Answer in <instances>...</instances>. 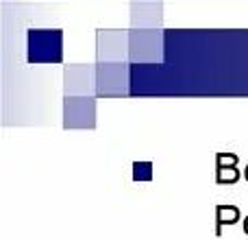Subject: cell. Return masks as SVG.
Segmentation results:
<instances>
[{"instance_id": "obj_1", "label": "cell", "mask_w": 248, "mask_h": 240, "mask_svg": "<svg viewBox=\"0 0 248 240\" xmlns=\"http://www.w3.org/2000/svg\"><path fill=\"white\" fill-rule=\"evenodd\" d=\"M240 221V207L237 206H216V236H222L224 225H235Z\"/></svg>"}, {"instance_id": "obj_2", "label": "cell", "mask_w": 248, "mask_h": 240, "mask_svg": "<svg viewBox=\"0 0 248 240\" xmlns=\"http://www.w3.org/2000/svg\"><path fill=\"white\" fill-rule=\"evenodd\" d=\"M237 179H240V171H237V166H227L224 162H218V168H216V181H218L220 186L235 184Z\"/></svg>"}, {"instance_id": "obj_3", "label": "cell", "mask_w": 248, "mask_h": 240, "mask_svg": "<svg viewBox=\"0 0 248 240\" xmlns=\"http://www.w3.org/2000/svg\"><path fill=\"white\" fill-rule=\"evenodd\" d=\"M244 234H246V236H248V216H246V219H244Z\"/></svg>"}, {"instance_id": "obj_4", "label": "cell", "mask_w": 248, "mask_h": 240, "mask_svg": "<svg viewBox=\"0 0 248 240\" xmlns=\"http://www.w3.org/2000/svg\"><path fill=\"white\" fill-rule=\"evenodd\" d=\"M244 179H246V181H248V166H246V168H244Z\"/></svg>"}]
</instances>
